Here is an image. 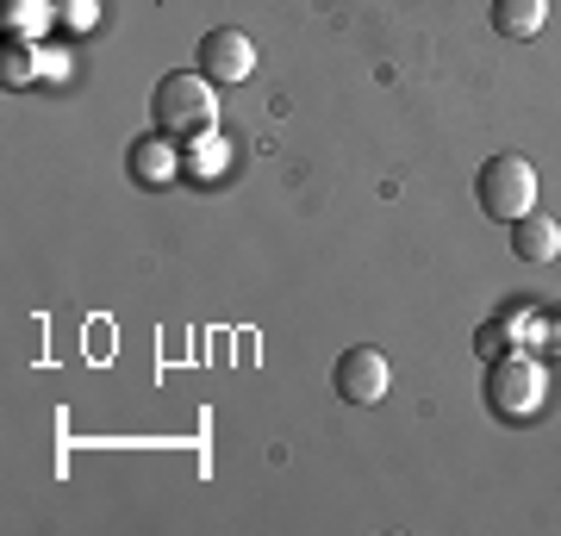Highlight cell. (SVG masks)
I'll return each mask as SVG.
<instances>
[{"label": "cell", "instance_id": "1", "mask_svg": "<svg viewBox=\"0 0 561 536\" xmlns=\"http://www.w3.org/2000/svg\"><path fill=\"white\" fill-rule=\"evenodd\" d=\"M150 119H157L162 138H206L219 125V100H213V81L201 69H175V76L157 81L150 94Z\"/></svg>", "mask_w": 561, "mask_h": 536}, {"label": "cell", "instance_id": "2", "mask_svg": "<svg viewBox=\"0 0 561 536\" xmlns=\"http://www.w3.org/2000/svg\"><path fill=\"white\" fill-rule=\"evenodd\" d=\"M474 199H481L486 219H524L530 206H537V169L518 157V150H500V157L481 162V175H474Z\"/></svg>", "mask_w": 561, "mask_h": 536}, {"label": "cell", "instance_id": "3", "mask_svg": "<svg viewBox=\"0 0 561 536\" xmlns=\"http://www.w3.org/2000/svg\"><path fill=\"white\" fill-rule=\"evenodd\" d=\"M331 387H337L343 406H381L387 387H393V368H387V356L375 343H350L337 356V368H331Z\"/></svg>", "mask_w": 561, "mask_h": 536}, {"label": "cell", "instance_id": "4", "mask_svg": "<svg viewBox=\"0 0 561 536\" xmlns=\"http://www.w3.org/2000/svg\"><path fill=\"white\" fill-rule=\"evenodd\" d=\"M542 399V368L524 356H493V368H486V406H493V418H530Z\"/></svg>", "mask_w": 561, "mask_h": 536}, {"label": "cell", "instance_id": "5", "mask_svg": "<svg viewBox=\"0 0 561 536\" xmlns=\"http://www.w3.org/2000/svg\"><path fill=\"white\" fill-rule=\"evenodd\" d=\"M194 57H201V76L213 81V88H231V81H250V76H256V44L243 38L238 25H213Z\"/></svg>", "mask_w": 561, "mask_h": 536}, {"label": "cell", "instance_id": "6", "mask_svg": "<svg viewBox=\"0 0 561 536\" xmlns=\"http://www.w3.org/2000/svg\"><path fill=\"white\" fill-rule=\"evenodd\" d=\"M505 231H512V250H518V262H549V256L561 250V225L549 219V213H537V206H530L524 219H512Z\"/></svg>", "mask_w": 561, "mask_h": 536}, {"label": "cell", "instance_id": "7", "mask_svg": "<svg viewBox=\"0 0 561 536\" xmlns=\"http://www.w3.org/2000/svg\"><path fill=\"white\" fill-rule=\"evenodd\" d=\"M175 138H162V132H150V138H138L131 150H125V169H131V181L138 187H162V181L175 175V150H169Z\"/></svg>", "mask_w": 561, "mask_h": 536}, {"label": "cell", "instance_id": "8", "mask_svg": "<svg viewBox=\"0 0 561 536\" xmlns=\"http://www.w3.org/2000/svg\"><path fill=\"white\" fill-rule=\"evenodd\" d=\"M542 20H549L542 0H493V32L500 38H537Z\"/></svg>", "mask_w": 561, "mask_h": 536}]
</instances>
